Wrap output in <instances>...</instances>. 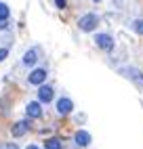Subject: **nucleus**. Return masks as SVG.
<instances>
[{"instance_id":"obj_1","label":"nucleus","mask_w":143,"mask_h":149,"mask_svg":"<svg viewBox=\"0 0 143 149\" xmlns=\"http://www.w3.org/2000/svg\"><path fill=\"white\" fill-rule=\"evenodd\" d=\"M97 23H99V19H97V15H84V17H80V21H78V27L82 29V32H93V29L97 27Z\"/></svg>"},{"instance_id":"obj_2","label":"nucleus","mask_w":143,"mask_h":149,"mask_svg":"<svg viewBox=\"0 0 143 149\" xmlns=\"http://www.w3.org/2000/svg\"><path fill=\"white\" fill-rule=\"evenodd\" d=\"M95 42H97L99 48H103V51H111V48H114V40H111L109 34H97Z\"/></svg>"},{"instance_id":"obj_3","label":"nucleus","mask_w":143,"mask_h":149,"mask_svg":"<svg viewBox=\"0 0 143 149\" xmlns=\"http://www.w3.org/2000/svg\"><path fill=\"white\" fill-rule=\"evenodd\" d=\"M44 80H46V69H34V72L29 74V78H27L29 84H42Z\"/></svg>"},{"instance_id":"obj_4","label":"nucleus","mask_w":143,"mask_h":149,"mask_svg":"<svg viewBox=\"0 0 143 149\" xmlns=\"http://www.w3.org/2000/svg\"><path fill=\"white\" fill-rule=\"evenodd\" d=\"M72 109H74V103H72L69 99H59V101H57V111L61 116H67Z\"/></svg>"},{"instance_id":"obj_5","label":"nucleus","mask_w":143,"mask_h":149,"mask_svg":"<svg viewBox=\"0 0 143 149\" xmlns=\"http://www.w3.org/2000/svg\"><path fill=\"white\" fill-rule=\"evenodd\" d=\"M27 130H29V122H25V120H21V122L13 124V128H11L13 136H23V134H25Z\"/></svg>"},{"instance_id":"obj_6","label":"nucleus","mask_w":143,"mask_h":149,"mask_svg":"<svg viewBox=\"0 0 143 149\" xmlns=\"http://www.w3.org/2000/svg\"><path fill=\"white\" fill-rule=\"evenodd\" d=\"M25 113H27V118H40V116H42V107H40V103L32 101V103H27Z\"/></svg>"},{"instance_id":"obj_7","label":"nucleus","mask_w":143,"mask_h":149,"mask_svg":"<svg viewBox=\"0 0 143 149\" xmlns=\"http://www.w3.org/2000/svg\"><path fill=\"white\" fill-rule=\"evenodd\" d=\"M38 99H40L42 103L53 101V88H50V86H40V91H38Z\"/></svg>"},{"instance_id":"obj_8","label":"nucleus","mask_w":143,"mask_h":149,"mask_svg":"<svg viewBox=\"0 0 143 149\" xmlns=\"http://www.w3.org/2000/svg\"><path fill=\"white\" fill-rule=\"evenodd\" d=\"M74 139H76V145H80V147H86V145L90 143V134H88L86 130H78Z\"/></svg>"},{"instance_id":"obj_9","label":"nucleus","mask_w":143,"mask_h":149,"mask_svg":"<svg viewBox=\"0 0 143 149\" xmlns=\"http://www.w3.org/2000/svg\"><path fill=\"white\" fill-rule=\"evenodd\" d=\"M36 61H38V51H36V48L27 51V53H25V57H23V63H25V65H34Z\"/></svg>"},{"instance_id":"obj_10","label":"nucleus","mask_w":143,"mask_h":149,"mask_svg":"<svg viewBox=\"0 0 143 149\" xmlns=\"http://www.w3.org/2000/svg\"><path fill=\"white\" fill-rule=\"evenodd\" d=\"M44 147H46V149H61V147H63V143H61L59 139H48V141H44Z\"/></svg>"},{"instance_id":"obj_11","label":"nucleus","mask_w":143,"mask_h":149,"mask_svg":"<svg viewBox=\"0 0 143 149\" xmlns=\"http://www.w3.org/2000/svg\"><path fill=\"white\" fill-rule=\"evenodd\" d=\"M132 29H135L137 34H143V19H137V21H132Z\"/></svg>"},{"instance_id":"obj_12","label":"nucleus","mask_w":143,"mask_h":149,"mask_svg":"<svg viewBox=\"0 0 143 149\" xmlns=\"http://www.w3.org/2000/svg\"><path fill=\"white\" fill-rule=\"evenodd\" d=\"M0 19H8V6L4 2H0Z\"/></svg>"},{"instance_id":"obj_13","label":"nucleus","mask_w":143,"mask_h":149,"mask_svg":"<svg viewBox=\"0 0 143 149\" xmlns=\"http://www.w3.org/2000/svg\"><path fill=\"white\" fill-rule=\"evenodd\" d=\"M0 149H19L17 143H0Z\"/></svg>"},{"instance_id":"obj_14","label":"nucleus","mask_w":143,"mask_h":149,"mask_svg":"<svg viewBox=\"0 0 143 149\" xmlns=\"http://www.w3.org/2000/svg\"><path fill=\"white\" fill-rule=\"evenodd\" d=\"M6 55H8V51H6V48H0V61H4V59H6Z\"/></svg>"},{"instance_id":"obj_15","label":"nucleus","mask_w":143,"mask_h":149,"mask_svg":"<svg viewBox=\"0 0 143 149\" xmlns=\"http://www.w3.org/2000/svg\"><path fill=\"white\" fill-rule=\"evenodd\" d=\"M55 4H57L59 8H63V6H65V0H55Z\"/></svg>"},{"instance_id":"obj_16","label":"nucleus","mask_w":143,"mask_h":149,"mask_svg":"<svg viewBox=\"0 0 143 149\" xmlns=\"http://www.w3.org/2000/svg\"><path fill=\"white\" fill-rule=\"evenodd\" d=\"M6 27V19H0V29H4Z\"/></svg>"},{"instance_id":"obj_17","label":"nucleus","mask_w":143,"mask_h":149,"mask_svg":"<svg viewBox=\"0 0 143 149\" xmlns=\"http://www.w3.org/2000/svg\"><path fill=\"white\" fill-rule=\"evenodd\" d=\"M27 149H38V147H36V145H29V147H27Z\"/></svg>"},{"instance_id":"obj_18","label":"nucleus","mask_w":143,"mask_h":149,"mask_svg":"<svg viewBox=\"0 0 143 149\" xmlns=\"http://www.w3.org/2000/svg\"><path fill=\"white\" fill-rule=\"evenodd\" d=\"M95 2H99V0H95Z\"/></svg>"}]
</instances>
